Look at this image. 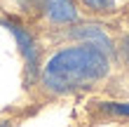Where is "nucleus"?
<instances>
[{
    "mask_svg": "<svg viewBox=\"0 0 129 127\" xmlns=\"http://www.w3.org/2000/svg\"><path fill=\"white\" fill-rule=\"evenodd\" d=\"M38 7H42L45 14L54 21V24H71L78 19L75 5L71 0H35Z\"/></svg>",
    "mask_w": 129,
    "mask_h": 127,
    "instance_id": "3",
    "label": "nucleus"
},
{
    "mask_svg": "<svg viewBox=\"0 0 129 127\" xmlns=\"http://www.w3.org/2000/svg\"><path fill=\"white\" fill-rule=\"evenodd\" d=\"M106 73H108L106 52L92 42H85L54 54L45 66L42 80L47 89L56 94H66L80 87H89L92 83L101 80Z\"/></svg>",
    "mask_w": 129,
    "mask_h": 127,
    "instance_id": "1",
    "label": "nucleus"
},
{
    "mask_svg": "<svg viewBox=\"0 0 129 127\" xmlns=\"http://www.w3.org/2000/svg\"><path fill=\"white\" fill-rule=\"evenodd\" d=\"M101 111H106V113H110V115H127V118H129V104H113V101H106V104H101Z\"/></svg>",
    "mask_w": 129,
    "mask_h": 127,
    "instance_id": "5",
    "label": "nucleus"
},
{
    "mask_svg": "<svg viewBox=\"0 0 129 127\" xmlns=\"http://www.w3.org/2000/svg\"><path fill=\"white\" fill-rule=\"evenodd\" d=\"M89 10H96V12H110L113 10V0H82Z\"/></svg>",
    "mask_w": 129,
    "mask_h": 127,
    "instance_id": "6",
    "label": "nucleus"
},
{
    "mask_svg": "<svg viewBox=\"0 0 129 127\" xmlns=\"http://www.w3.org/2000/svg\"><path fill=\"white\" fill-rule=\"evenodd\" d=\"M71 35H73V38L85 40V42L96 45V47L103 49L106 54H108V52H113V42H110L108 35L103 33L101 26H78V28H73V31H71Z\"/></svg>",
    "mask_w": 129,
    "mask_h": 127,
    "instance_id": "4",
    "label": "nucleus"
},
{
    "mask_svg": "<svg viewBox=\"0 0 129 127\" xmlns=\"http://www.w3.org/2000/svg\"><path fill=\"white\" fill-rule=\"evenodd\" d=\"M3 26H7L12 31V35L17 38L19 49H21V54H24V59H26L28 75L33 78L35 73H38V47H35V40L31 38V33H28L21 24H17L14 19H3Z\"/></svg>",
    "mask_w": 129,
    "mask_h": 127,
    "instance_id": "2",
    "label": "nucleus"
},
{
    "mask_svg": "<svg viewBox=\"0 0 129 127\" xmlns=\"http://www.w3.org/2000/svg\"><path fill=\"white\" fill-rule=\"evenodd\" d=\"M0 127H10V122H0Z\"/></svg>",
    "mask_w": 129,
    "mask_h": 127,
    "instance_id": "8",
    "label": "nucleus"
},
{
    "mask_svg": "<svg viewBox=\"0 0 129 127\" xmlns=\"http://www.w3.org/2000/svg\"><path fill=\"white\" fill-rule=\"evenodd\" d=\"M122 54H124V59L129 61V35H127V38L122 40Z\"/></svg>",
    "mask_w": 129,
    "mask_h": 127,
    "instance_id": "7",
    "label": "nucleus"
}]
</instances>
